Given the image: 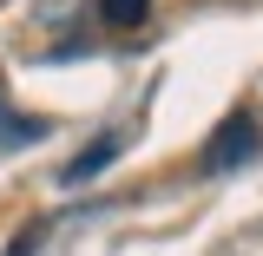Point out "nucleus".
<instances>
[{"mask_svg": "<svg viewBox=\"0 0 263 256\" xmlns=\"http://www.w3.org/2000/svg\"><path fill=\"white\" fill-rule=\"evenodd\" d=\"M257 145H263V131L250 112H230L224 125L204 138V171H230V164H250L257 158Z\"/></svg>", "mask_w": 263, "mask_h": 256, "instance_id": "1", "label": "nucleus"}, {"mask_svg": "<svg viewBox=\"0 0 263 256\" xmlns=\"http://www.w3.org/2000/svg\"><path fill=\"white\" fill-rule=\"evenodd\" d=\"M119 145H125V138H119V131H105V138H92V145H86V151H79V158L66 164V184H86V178H99V171H105V164L119 158Z\"/></svg>", "mask_w": 263, "mask_h": 256, "instance_id": "2", "label": "nucleus"}, {"mask_svg": "<svg viewBox=\"0 0 263 256\" xmlns=\"http://www.w3.org/2000/svg\"><path fill=\"white\" fill-rule=\"evenodd\" d=\"M99 20H105L112 33H132V27L152 20V0H99Z\"/></svg>", "mask_w": 263, "mask_h": 256, "instance_id": "3", "label": "nucleus"}, {"mask_svg": "<svg viewBox=\"0 0 263 256\" xmlns=\"http://www.w3.org/2000/svg\"><path fill=\"white\" fill-rule=\"evenodd\" d=\"M27 138H46V119H0V145H27Z\"/></svg>", "mask_w": 263, "mask_h": 256, "instance_id": "4", "label": "nucleus"}]
</instances>
